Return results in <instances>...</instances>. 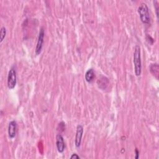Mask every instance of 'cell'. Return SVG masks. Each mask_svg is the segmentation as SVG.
<instances>
[{"label": "cell", "mask_w": 159, "mask_h": 159, "mask_svg": "<svg viewBox=\"0 0 159 159\" xmlns=\"http://www.w3.org/2000/svg\"><path fill=\"white\" fill-rule=\"evenodd\" d=\"M138 13L141 21L145 24H148L150 22V16L149 9L146 3H141L138 7Z\"/></svg>", "instance_id": "2"}, {"label": "cell", "mask_w": 159, "mask_h": 159, "mask_svg": "<svg viewBox=\"0 0 159 159\" xmlns=\"http://www.w3.org/2000/svg\"><path fill=\"white\" fill-rule=\"evenodd\" d=\"M154 6L155 7V11H156V14H157V17H158V1H155L154 2Z\"/></svg>", "instance_id": "12"}, {"label": "cell", "mask_w": 159, "mask_h": 159, "mask_svg": "<svg viewBox=\"0 0 159 159\" xmlns=\"http://www.w3.org/2000/svg\"><path fill=\"white\" fill-rule=\"evenodd\" d=\"M44 35H45L44 30L42 27L40 29L39 34V36H38V39H37V45H36V47H35V53L36 55H39L41 51H42V48L43 43Z\"/></svg>", "instance_id": "4"}, {"label": "cell", "mask_w": 159, "mask_h": 159, "mask_svg": "<svg viewBox=\"0 0 159 159\" xmlns=\"http://www.w3.org/2000/svg\"><path fill=\"white\" fill-rule=\"evenodd\" d=\"M16 72L14 68H11L7 76V86L10 89H12L16 85Z\"/></svg>", "instance_id": "3"}, {"label": "cell", "mask_w": 159, "mask_h": 159, "mask_svg": "<svg viewBox=\"0 0 159 159\" xmlns=\"http://www.w3.org/2000/svg\"><path fill=\"white\" fill-rule=\"evenodd\" d=\"M150 73L154 76L157 80H158L159 76V66L158 64L157 63L151 64L150 66Z\"/></svg>", "instance_id": "8"}, {"label": "cell", "mask_w": 159, "mask_h": 159, "mask_svg": "<svg viewBox=\"0 0 159 159\" xmlns=\"http://www.w3.org/2000/svg\"><path fill=\"white\" fill-rule=\"evenodd\" d=\"M56 146L58 152L63 153L64 152L65 144L63 137L61 134H57L56 136Z\"/></svg>", "instance_id": "6"}, {"label": "cell", "mask_w": 159, "mask_h": 159, "mask_svg": "<svg viewBox=\"0 0 159 159\" xmlns=\"http://www.w3.org/2000/svg\"><path fill=\"white\" fill-rule=\"evenodd\" d=\"M17 122L15 120H12L9 123L8 125V135L10 139H13L16 137L17 132Z\"/></svg>", "instance_id": "7"}, {"label": "cell", "mask_w": 159, "mask_h": 159, "mask_svg": "<svg viewBox=\"0 0 159 159\" xmlns=\"http://www.w3.org/2000/svg\"><path fill=\"white\" fill-rule=\"evenodd\" d=\"M135 153H136L135 158H139V151H138L137 148H136V149H135Z\"/></svg>", "instance_id": "14"}, {"label": "cell", "mask_w": 159, "mask_h": 159, "mask_svg": "<svg viewBox=\"0 0 159 159\" xmlns=\"http://www.w3.org/2000/svg\"><path fill=\"white\" fill-rule=\"evenodd\" d=\"M94 71L93 68H90L85 73V80L87 82L91 83L94 80V78L95 76L94 75Z\"/></svg>", "instance_id": "9"}, {"label": "cell", "mask_w": 159, "mask_h": 159, "mask_svg": "<svg viewBox=\"0 0 159 159\" xmlns=\"http://www.w3.org/2000/svg\"><path fill=\"white\" fill-rule=\"evenodd\" d=\"M83 134V127L81 125H78L76 127V132L75 139V144L76 147H80Z\"/></svg>", "instance_id": "5"}, {"label": "cell", "mask_w": 159, "mask_h": 159, "mask_svg": "<svg viewBox=\"0 0 159 159\" xmlns=\"http://www.w3.org/2000/svg\"><path fill=\"white\" fill-rule=\"evenodd\" d=\"M6 35V29L4 27H2L1 29V31H0V42L1 43Z\"/></svg>", "instance_id": "11"}, {"label": "cell", "mask_w": 159, "mask_h": 159, "mask_svg": "<svg viewBox=\"0 0 159 159\" xmlns=\"http://www.w3.org/2000/svg\"><path fill=\"white\" fill-rule=\"evenodd\" d=\"M133 61L134 64V71L136 76H140L142 72V62L140 57V48L139 45H136L134 48Z\"/></svg>", "instance_id": "1"}, {"label": "cell", "mask_w": 159, "mask_h": 159, "mask_svg": "<svg viewBox=\"0 0 159 159\" xmlns=\"http://www.w3.org/2000/svg\"><path fill=\"white\" fill-rule=\"evenodd\" d=\"M70 158H71V159H73V158H80V157L76 153H73L70 157Z\"/></svg>", "instance_id": "13"}, {"label": "cell", "mask_w": 159, "mask_h": 159, "mask_svg": "<svg viewBox=\"0 0 159 159\" xmlns=\"http://www.w3.org/2000/svg\"><path fill=\"white\" fill-rule=\"evenodd\" d=\"M98 83L99 87L101 88L102 85V84H104V85L107 86L108 84V83H109V80H108V79L107 78L103 76L101 78L99 79V80L98 81Z\"/></svg>", "instance_id": "10"}]
</instances>
